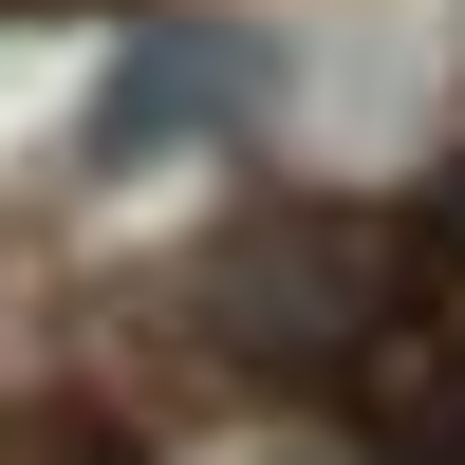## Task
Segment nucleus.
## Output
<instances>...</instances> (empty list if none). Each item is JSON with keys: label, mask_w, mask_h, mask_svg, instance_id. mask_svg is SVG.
Listing matches in <instances>:
<instances>
[{"label": "nucleus", "mask_w": 465, "mask_h": 465, "mask_svg": "<svg viewBox=\"0 0 465 465\" xmlns=\"http://www.w3.org/2000/svg\"><path fill=\"white\" fill-rule=\"evenodd\" d=\"M223 94H242V56H223V37H149V56L112 74V149H168V131H205Z\"/></svg>", "instance_id": "obj_1"}, {"label": "nucleus", "mask_w": 465, "mask_h": 465, "mask_svg": "<svg viewBox=\"0 0 465 465\" xmlns=\"http://www.w3.org/2000/svg\"><path fill=\"white\" fill-rule=\"evenodd\" d=\"M0 465H131V447H112L94 410H19V429H0Z\"/></svg>", "instance_id": "obj_2"}]
</instances>
